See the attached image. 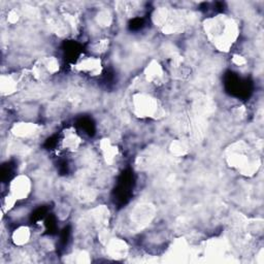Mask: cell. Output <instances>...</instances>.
I'll return each mask as SVG.
<instances>
[{"instance_id":"6da1fadb","label":"cell","mask_w":264,"mask_h":264,"mask_svg":"<svg viewBox=\"0 0 264 264\" xmlns=\"http://www.w3.org/2000/svg\"><path fill=\"white\" fill-rule=\"evenodd\" d=\"M204 27L215 48L221 52H228L239 35L236 21L224 15L207 19Z\"/></svg>"},{"instance_id":"7a4b0ae2","label":"cell","mask_w":264,"mask_h":264,"mask_svg":"<svg viewBox=\"0 0 264 264\" xmlns=\"http://www.w3.org/2000/svg\"><path fill=\"white\" fill-rule=\"evenodd\" d=\"M226 161L229 166L246 177H253L261 165L260 159L253 155L252 150L244 142L235 143L227 150Z\"/></svg>"},{"instance_id":"3957f363","label":"cell","mask_w":264,"mask_h":264,"mask_svg":"<svg viewBox=\"0 0 264 264\" xmlns=\"http://www.w3.org/2000/svg\"><path fill=\"white\" fill-rule=\"evenodd\" d=\"M132 106L135 115L141 119L156 118L161 111L158 100L143 92L132 96Z\"/></svg>"},{"instance_id":"277c9868","label":"cell","mask_w":264,"mask_h":264,"mask_svg":"<svg viewBox=\"0 0 264 264\" xmlns=\"http://www.w3.org/2000/svg\"><path fill=\"white\" fill-rule=\"evenodd\" d=\"M156 209L150 204H142L137 206L130 214L131 222L138 228H144L149 225L155 217Z\"/></svg>"},{"instance_id":"5b68a950","label":"cell","mask_w":264,"mask_h":264,"mask_svg":"<svg viewBox=\"0 0 264 264\" xmlns=\"http://www.w3.org/2000/svg\"><path fill=\"white\" fill-rule=\"evenodd\" d=\"M32 188L31 180L26 174H19L10 184V194L17 201H23L29 196Z\"/></svg>"},{"instance_id":"8992f818","label":"cell","mask_w":264,"mask_h":264,"mask_svg":"<svg viewBox=\"0 0 264 264\" xmlns=\"http://www.w3.org/2000/svg\"><path fill=\"white\" fill-rule=\"evenodd\" d=\"M105 247L108 256L115 260H121L125 258L129 252V247L127 243L121 238L112 237L107 241Z\"/></svg>"},{"instance_id":"52a82bcc","label":"cell","mask_w":264,"mask_h":264,"mask_svg":"<svg viewBox=\"0 0 264 264\" xmlns=\"http://www.w3.org/2000/svg\"><path fill=\"white\" fill-rule=\"evenodd\" d=\"M40 126L31 122H19L12 128V134L18 139H31L39 134Z\"/></svg>"},{"instance_id":"ba28073f","label":"cell","mask_w":264,"mask_h":264,"mask_svg":"<svg viewBox=\"0 0 264 264\" xmlns=\"http://www.w3.org/2000/svg\"><path fill=\"white\" fill-rule=\"evenodd\" d=\"M76 70L80 73L88 74L89 76H99L102 72V63L99 58L88 57L81 60L76 66Z\"/></svg>"},{"instance_id":"9c48e42d","label":"cell","mask_w":264,"mask_h":264,"mask_svg":"<svg viewBox=\"0 0 264 264\" xmlns=\"http://www.w3.org/2000/svg\"><path fill=\"white\" fill-rule=\"evenodd\" d=\"M145 78L149 83L160 84L164 79V71L160 63L156 60H152L145 70Z\"/></svg>"},{"instance_id":"30bf717a","label":"cell","mask_w":264,"mask_h":264,"mask_svg":"<svg viewBox=\"0 0 264 264\" xmlns=\"http://www.w3.org/2000/svg\"><path fill=\"white\" fill-rule=\"evenodd\" d=\"M99 149L103 156L104 161L107 164L114 163L116 157L118 156V148L112 144V142L108 139H103L99 143Z\"/></svg>"},{"instance_id":"8fae6325","label":"cell","mask_w":264,"mask_h":264,"mask_svg":"<svg viewBox=\"0 0 264 264\" xmlns=\"http://www.w3.org/2000/svg\"><path fill=\"white\" fill-rule=\"evenodd\" d=\"M91 218L100 228H106L109 221V210L105 206H99L92 210Z\"/></svg>"},{"instance_id":"7c38bea8","label":"cell","mask_w":264,"mask_h":264,"mask_svg":"<svg viewBox=\"0 0 264 264\" xmlns=\"http://www.w3.org/2000/svg\"><path fill=\"white\" fill-rule=\"evenodd\" d=\"M30 237H31V231H30L29 227L20 226L13 232L12 240L16 246L22 247V246H25L29 243Z\"/></svg>"},{"instance_id":"4fadbf2b","label":"cell","mask_w":264,"mask_h":264,"mask_svg":"<svg viewBox=\"0 0 264 264\" xmlns=\"http://www.w3.org/2000/svg\"><path fill=\"white\" fill-rule=\"evenodd\" d=\"M18 89V82L11 75H4L0 78V90L3 95H12Z\"/></svg>"},{"instance_id":"5bb4252c","label":"cell","mask_w":264,"mask_h":264,"mask_svg":"<svg viewBox=\"0 0 264 264\" xmlns=\"http://www.w3.org/2000/svg\"><path fill=\"white\" fill-rule=\"evenodd\" d=\"M81 144H82V140L80 139V137L76 134V132L74 131L65 132L64 139L62 141V145L66 150L75 152L81 147Z\"/></svg>"},{"instance_id":"9a60e30c","label":"cell","mask_w":264,"mask_h":264,"mask_svg":"<svg viewBox=\"0 0 264 264\" xmlns=\"http://www.w3.org/2000/svg\"><path fill=\"white\" fill-rule=\"evenodd\" d=\"M157 149H148L139 157V166L141 168L149 167L157 160Z\"/></svg>"},{"instance_id":"2e32d148","label":"cell","mask_w":264,"mask_h":264,"mask_svg":"<svg viewBox=\"0 0 264 264\" xmlns=\"http://www.w3.org/2000/svg\"><path fill=\"white\" fill-rule=\"evenodd\" d=\"M169 151L172 154V155L177 156V157H183L185 155H187L188 152H189V148L188 146L180 141V140H175L173 141L170 146H169Z\"/></svg>"},{"instance_id":"e0dca14e","label":"cell","mask_w":264,"mask_h":264,"mask_svg":"<svg viewBox=\"0 0 264 264\" xmlns=\"http://www.w3.org/2000/svg\"><path fill=\"white\" fill-rule=\"evenodd\" d=\"M41 65L43 66V69L46 70V72L49 75H55L56 73L59 72L60 65L59 61L56 57H47L41 61Z\"/></svg>"},{"instance_id":"ac0fdd59","label":"cell","mask_w":264,"mask_h":264,"mask_svg":"<svg viewBox=\"0 0 264 264\" xmlns=\"http://www.w3.org/2000/svg\"><path fill=\"white\" fill-rule=\"evenodd\" d=\"M169 11L167 9H164V8H161V9H158L155 11V13H154L153 15V21L154 23H155L157 26L159 27H163L165 25V23L168 20V17H169Z\"/></svg>"},{"instance_id":"d6986e66","label":"cell","mask_w":264,"mask_h":264,"mask_svg":"<svg viewBox=\"0 0 264 264\" xmlns=\"http://www.w3.org/2000/svg\"><path fill=\"white\" fill-rule=\"evenodd\" d=\"M96 21L97 23L102 26V27H107L112 24V21H113V18H112V15L111 13H109L108 11H101L98 13L97 17H96Z\"/></svg>"},{"instance_id":"ffe728a7","label":"cell","mask_w":264,"mask_h":264,"mask_svg":"<svg viewBox=\"0 0 264 264\" xmlns=\"http://www.w3.org/2000/svg\"><path fill=\"white\" fill-rule=\"evenodd\" d=\"M72 258L71 262H77V263H88L90 262V257L86 251H77L74 254L70 255Z\"/></svg>"},{"instance_id":"44dd1931","label":"cell","mask_w":264,"mask_h":264,"mask_svg":"<svg viewBox=\"0 0 264 264\" xmlns=\"http://www.w3.org/2000/svg\"><path fill=\"white\" fill-rule=\"evenodd\" d=\"M20 19V14L16 11V10H12L10 11L9 15H8V21L10 22L11 24H15L19 21Z\"/></svg>"},{"instance_id":"7402d4cb","label":"cell","mask_w":264,"mask_h":264,"mask_svg":"<svg viewBox=\"0 0 264 264\" xmlns=\"http://www.w3.org/2000/svg\"><path fill=\"white\" fill-rule=\"evenodd\" d=\"M232 62L237 65V66H243V65H246L247 63V60L245 59V57L240 56V55H233L232 57Z\"/></svg>"}]
</instances>
